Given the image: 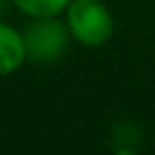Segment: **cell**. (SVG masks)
Instances as JSON below:
<instances>
[{
    "label": "cell",
    "instance_id": "1",
    "mask_svg": "<svg viewBox=\"0 0 155 155\" xmlns=\"http://www.w3.org/2000/svg\"><path fill=\"white\" fill-rule=\"evenodd\" d=\"M68 9L71 34L84 46H101L112 37V16L98 0H73Z\"/></svg>",
    "mask_w": 155,
    "mask_h": 155
},
{
    "label": "cell",
    "instance_id": "2",
    "mask_svg": "<svg viewBox=\"0 0 155 155\" xmlns=\"http://www.w3.org/2000/svg\"><path fill=\"white\" fill-rule=\"evenodd\" d=\"M25 39V53L34 62H55L62 57V53L66 50V28L59 21H53V16L37 21L28 28V32L23 34Z\"/></svg>",
    "mask_w": 155,
    "mask_h": 155
},
{
    "label": "cell",
    "instance_id": "3",
    "mask_svg": "<svg viewBox=\"0 0 155 155\" xmlns=\"http://www.w3.org/2000/svg\"><path fill=\"white\" fill-rule=\"evenodd\" d=\"M28 57L25 53V39L14 28L0 23V75L14 73Z\"/></svg>",
    "mask_w": 155,
    "mask_h": 155
},
{
    "label": "cell",
    "instance_id": "4",
    "mask_svg": "<svg viewBox=\"0 0 155 155\" xmlns=\"http://www.w3.org/2000/svg\"><path fill=\"white\" fill-rule=\"evenodd\" d=\"M21 12L37 18H46V16H57L62 9L71 5V0H12Z\"/></svg>",
    "mask_w": 155,
    "mask_h": 155
}]
</instances>
